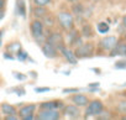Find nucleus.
Wrapping results in <instances>:
<instances>
[{"mask_svg": "<svg viewBox=\"0 0 126 120\" xmlns=\"http://www.w3.org/2000/svg\"><path fill=\"white\" fill-rule=\"evenodd\" d=\"M57 20L59 26L64 30V31H69L72 29H74V16L68 13V11H61L57 15Z\"/></svg>", "mask_w": 126, "mask_h": 120, "instance_id": "1", "label": "nucleus"}, {"mask_svg": "<svg viewBox=\"0 0 126 120\" xmlns=\"http://www.w3.org/2000/svg\"><path fill=\"white\" fill-rule=\"evenodd\" d=\"M74 54L77 58H89L94 54V45L90 42L82 43L80 46L76 47Z\"/></svg>", "mask_w": 126, "mask_h": 120, "instance_id": "2", "label": "nucleus"}, {"mask_svg": "<svg viewBox=\"0 0 126 120\" xmlns=\"http://www.w3.org/2000/svg\"><path fill=\"white\" fill-rule=\"evenodd\" d=\"M103 109H104V104L101 103V100H99V99L92 100V102L87 105V109H85V119H88L89 116H96Z\"/></svg>", "mask_w": 126, "mask_h": 120, "instance_id": "3", "label": "nucleus"}, {"mask_svg": "<svg viewBox=\"0 0 126 120\" xmlns=\"http://www.w3.org/2000/svg\"><path fill=\"white\" fill-rule=\"evenodd\" d=\"M37 119H40V120H58V119H61V114L58 110H54V109L41 110L40 114L37 115Z\"/></svg>", "mask_w": 126, "mask_h": 120, "instance_id": "4", "label": "nucleus"}, {"mask_svg": "<svg viewBox=\"0 0 126 120\" xmlns=\"http://www.w3.org/2000/svg\"><path fill=\"white\" fill-rule=\"evenodd\" d=\"M63 114H64L66 118H69V119H78V118H80L79 106H77L76 104L66 105L64 108H63Z\"/></svg>", "mask_w": 126, "mask_h": 120, "instance_id": "5", "label": "nucleus"}, {"mask_svg": "<svg viewBox=\"0 0 126 120\" xmlns=\"http://www.w3.org/2000/svg\"><path fill=\"white\" fill-rule=\"evenodd\" d=\"M58 51L62 53V56L64 57L66 59H67V62H69L71 65H77V62H78V58L76 57V54H74V52H72L66 45H62L59 48H58Z\"/></svg>", "mask_w": 126, "mask_h": 120, "instance_id": "6", "label": "nucleus"}, {"mask_svg": "<svg viewBox=\"0 0 126 120\" xmlns=\"http://www.w3.org/2000/svg\"><path fill=\"white\" fill-rule=\"evenodd\" d=\"M117 43V38L115 36H106L104 38L100 40L99 46L104 50V51H111Z\"/></svg>", "mask_w": 126, "mask_h": 120, "instance_id": "7", "label": "nucleus"}, {"mask_svg": "<svg viewBox=\"0 0 126 120\" xmlns=\"http://www.w3.org/2000/svg\"><path fill=\"white\" fill-rule=\"evenodd\" d=\"M41 50H42L43 54H45L47 58H56V57L58 56V50H57V47L53 46L52 43L47 42V41H46L45 43H42Z\"/></svg>", "mask_w": 126, "mask_h": 120, "instance_id": "8", "label": "nucleus"}, {"mask_svg": "<svg viewBox=\"0 0 126 120\" xmlns=\"http://www.w3.org/2000/svg\"><path fill=\"white\" fill-rule=\"evenodd\" d=\"M30 29H31V35H32L33 38H35V37H38V36H41V35H43V32H45V25H43V22L40 21V20H33V21L31 22Z\"/></svg>", "mask_w": 126, "mask_h": 120, "instance_id": "9", "label": "nucleus"}, {"mask_svg": "<svg viewBox=\"0 0 126 120\" xmlns=\"http://www.w3.org/2000/svg\"><path fill=\"white\" fill-rule=\"evenodd\" d=\"M64 108L63 105V102L61 100H51V102H45L40 105V109L41 110H47V109H54V110H58V109H62Z\"/></svg>", "mask_w": 126, "mask_h": 120, "instance_id": "10", "label": "nucleus"}, {"mask_svg": "<svg viewBox=\"0 0 126 120\" xmlns=\"http://www.w3.org/2000/svg\"><path fill=\"white\" fill-rule=\"evenodd\" d=\"M72 102H73V104H76L77 106H87L88 104H89V99H88V97L87 95H84V94H79V92H77L72 98Z\"/></svg>", "mask_w": 126, "mask_h": 120, "instance_id": "11", "label": "nucleus"}, {"mask_svg": "<svg viewBox=\"0 0 126 120\" xmlns=\"http://www.w3.org/2000/svg\"><path fill=\"white\" fill-rule=\"evenodd\" d=\"M46 41L49 42V43H52L53 46H56L57 50H58L62 45H64V43H63L62 35H61L59 32H53V34H51L49 36H47V40H46Z\"/></svg>", "mask_w": 126, "mask_h": 120, "instance_id": "12", "label": "nucleus"}, {"mask_svg": "<svg viewBox=\"0 0 126 120\" xmlns=\"http://www.w3.org/2000/svg\"><path fill=\"white\" fill-rule=\"evenodd\" d=\"M109 56L110 57H115V56H126V43H116V46L109 51Z\"/></svg>", "mask_w": 126, "mask_h": 120, "instance_id": "13", "label": "nucleus"}, {"mask_svg": "<svg viewBox=\"0 0 126 120\" xmlns=\"http://www.w3.org/2000/svg\"><path fill=\"white\" fill-rule=\"evenodd\" d=\"M36 110V105L35 104H29V105H24L20 108V110L17 111V115L22 119L24 116L29 115V114H33V111Z\"/></svg>", "mask_w": 126, "mask_h": 120, "instance_id": "14", "label": "nucleus"}, {"mask_svg": "<svg viewBox=\"0 0 126 120\" xmlns=\"http://www.w3.org/2000/svg\"><path fill=\"white\" fill-rule=\"evenodd\" d=\"M1 111H3V114H5V115H17V109H16L14 105L8 104V103L1 104Z\"/></svg>", "mask_w": 126, "mask_h": 120, "instance_id": "15", "label": "nucleus"}, {"mask_svg": "<svg viewBox=\"0 0 126 120\" xmlns=\"http://www.w3.org/2000/svg\"><path fill=\"white\" fill-rule=\"evenodd\" d=\"M47 14H48V10L46 9V6H36L33 9V16L37 19H42Z\"/></svg>", "mask_w": 126, "mask_h": 120, "instance_id": "16", "label": "nucleus"}, {"mask_svg": "<svg viewBox=\"0 0 126 120\" xmlns=\"http://www.w3.org/2000/svg\"><path fill=\"white\" fill-rule=\"evenodd\" d=\"M82 35L84 36V37H93L94 36V31H93V29H92V26L90 25H83V27H82Z\"/></svg>", "mask_w": 126, "mask_h": 120, "instance_id": "17", "label": "nucleus"}, {"mask_svg": "<svg viewBox=\"0 0 126 120\" xmlns=\"http://www.w3.org/2000/svg\"><path fill=\"white\" fill-rule=\"evenodd\" d=\"M42 22H43L45 26L51 27V26L54 25V17H53L51 14H47V15H45V16L42 17Z\"/></svg>", "mask_w": 126, "mask_h": 120, "instance_id": "18", "label": "nucleus"}, {"mask_svg": "<svg viewBox=\"0 0 126 120\" xmlns=\"http://www.w3.org/2000/svg\"><path fill=\"white\" fill-rule=\"evenodd\" d=\"M16 58L20 62H25V61L29 59V53L26 51H24L22 48H20L19 51H16Z\"/></svg>", "mask_w": 126, "mask_h": 120, "instance_id": "19", "label": "nucleus"}, {"mask_svg": "<svg viewBox=\"0 0 126 120\" xmlns=\"http://www.w3.org/2000/svg\"><path fill=\"white\" fill-rule=\"evenodd\" d=\"M79 35V32L77 31V30H74V29H72V30H69L68 31V35H67V43L71 46V43L76 40V37Z\"/></svg>", "mask_w": 126, "mask_h": 120, "instance_id": "20", "label": "nucleus"}, {"mask_svg": "<svg viewBox=\"0 0 126 120\" xmlns=\"http://www.w3.org/2000/svg\"><path fill=\"white\" fill-rule=\"evenodd\" d=\"M17 14L22 17H26V8H25V3L22 0L17 3Z\"/></svg>", "mask_w": 126, "mask_h": 120, "instance_id": "21", "label": "nucleus"}, {"mask_svg": "<svg viewBox=\"0 0 126 120\" xmlns=\"http://www.w3.org/2000/svg\"><path fill=\"white\" fill-rule=\"evenodd\" d=\"M96 29H98V31H99L100 34H106V32H109L110 26H109L106 22H99L98 26H96Z\"/></svg>", "mask_w": 126, "mask_h": 120, "instance_id": "22", "label": "nucleus"}, {"mask_svg": "<svg viewBox=\"0 0 126 120\" xmlns=\"http://www.w3.org/2000/svg\"><path fill=\"white\" fill-rule=\"evenodd\" d=\"M72 10H73V13H74L76 15H83V13H84V6H83V4H74V5L72 6Z\"/></svg>", "mask_w": 126, "mask_h": 120, "instance_id": "23", "label": "nucleus"}, {"mask_svg": "<svg viewBox=\"0 0 126 120\" xmlns=\"http://www.w3.org/2000/svg\"><path fill=\"white\" fill-rule=\"evenodd\" d=\"M117 110L121 114H126V100H121L117 103Z\"/></svg>", "mask_w": 126, "mask_h": 120, "instance_id": "24", "label": "nucleus"}, {"mask_svg": "<svg viewBox=\"0 0 126 120\" xmlns=\"http://www.w3.org/2000/svg\"><path fill=\"white\" fill-rule=\"evenodd\" d=\"M21 48V45L19 43V42H15V43H11L9 47H8V50L10 51V53H13V52H16V51H19Z\"/></svg>", "mask_w": 126, "mask_h": 120, "instance_id": "25", "label": "nucleus"}, {"mask_svg": "<svg viewBox=\"0 0 126 120\" xmlns=\"http://www.w3.org/2000/svg\"><path fill=\"white\" fill-rule=\"evenodd\" d=\"M114 68L115 69H126V61H117L115 65H114Z\"/></svg>", "mask_w": 126, "mask_h": 120, "instance_id": "26", "label": "nucleus"}, {"mask_svg": "<svg viewBox=\"0 0 126 120\" xmlns=\"http://www.w3.org/2000/svg\"><path fill=\"white\" fill-rule=\"evenodd\" d=\"M8 92H15L19 97H21V95H25L26 94V92H25V89H24V87H19V88H14V89H9Z\"/></svg>", "mask_w": 126, "mask_h": 120, "instance_id": "27", "label": "nucleus"}, {"mask_svg": "<svg viewBox=\"0 0 126 120\" xmlns=\"http://www.w3.org/2000/svg\"><path fill=\"white\" fill-rule=\"evenodd\" d=\"M51 3V0H33V4L36 6H47Z\"/></svg>", "mask_w": 126, "mask_h": 120, "instance_id": "28", "label": "nucleus"}, {"mask_svg": "<svg viewBox=\"0 0 126 120\" xmlns=\"http://www.w3.org/2000/svg\"><path fill=\"white\" fill-rule=\"evenodd\" d=\"M52 89L49 87H37L35 88V92L36 93H46V92H51Z\"/></svg>", "mask_w": 126, "mask_h": 120, "instance_id": "29", "label": "nucleus"}, {"mask_svg": "<svg viewBox=\"0 0 126 120\" xmlns=\"http://www.w3.org/2000/svg\"><path fill=\"white\" fill-rule=\"evenodd\" d=\"M96 118H98V119H109V118H110V114H109L108 111H104V109H103V110L96 115Z\"/></svg>", "mask_w": 126, "mask_h": 120, "instance_id": "30", "label": "nucleus"}, {"mask_svg": "<svg viewBox=\"0 0 126 120\" xmlns=\"http://www.w3.org/2000/svg\"><path fill=\"white\" fill-rule=\"evenodd\" d=\"M82 45V37L78 35L77 37H76V40L71 43V46H73V47H78V46H80Z\"/></svg>", "mask_w": 126, "mask_h": 120, "instance_id": "31", "label": "nucleus"}, {"mask_svg": "<svg viewBox=\"0 0 126 120\" xmlns=\"http://www.w3.org/2000/svg\"><path fill=\"white\" fill-rule=\"evenodd\" d=\"M14 77H15L16 79H19V81H25V79L27 78V76H25V74H22V73H19V72H14Z\"/></svg>", "mask_w": 126, "mask_h": 120, "instance_id": "32", "label": "nucleus"}, {"mask_svg": "<svg viewBox=\"0 0 126 120\" xmlns=\"http://www.w3.org/2000/svg\"><path fill=\"white\" fill-rule=\"evenodd\" d=\"M77 92H79L78 88H66V89H63V93L64 94H67V93H77Z\"/></svg>", "mask_w": 126, "mask_h": 120, "instance_id": "33", "label": "nucleus"}, {"mask_svg": "<svg viewBox=\"0 0 126 120\" xmlns=\"http://www.w3.org/2000/svg\"><path fill=\"white\" fill-rule=\"evenodd\" d=\"M19 118H20L19 115H6V116H5L6 120H17Z\"/></svg>", "mask_w": 126, "mask_h": 120, "instance_id": "34", "label": "nucleus"}, {"mask_svg": "<svg viewBox=\"0 0 126 120\" xmlns=\"http://www.w3.org/2000/svg\"><path fill=\"white\" fill-rule=\"evenodd\" d=\"M4 58H5V59H14L15 57H14V56H11L9 52H5V53H4Z\"/></svg>", "mask_w": 126, "mask_h": 120, "instance_id": "35", "label": "nucleus"}, {"mask_svg": "<svg viewBox=\"0 0 126 120\" xmlns=\"http://www.w3.org/2000/svg\"><path fill=\"white\" fill-rule=\"evenodd\" d=\"M99 86H100V83L99 82H95V83H90L88 86V88H99Z\"/></svg>", "mask_w": 126, "mask_h": 120, "instance_id": "36", "label": "nucleus"}, {"mask_svg": "<svg viewBox=\"0 0 126 120\" xmlns=\"http://www.w3.org/2000/svg\"><path fill=\"white\" fill-rule=\"evenodd\" d=\"M22 119H24V120H32V119H33V115H32V114H29V115L24 116Z\"/></svg>", "mask_w": 126, "mask_h": 120, "instance_id": "37", "label": "nucleus"}, {"mask_svg": "<svg viewBox=\"0 0 126 120\" xmlns=\"http://www.w3.org/2000/svg\"><path fill=\"white\" fill-rule=\"evenodd\" d=\"M5 8V0H0V10H4Z\"/></svg>", "mask_w": 126, "mask_h": 120, "instance_id": "38", "label": "nucleus"}, {"mask_svg": "<svg viewBox=\"0 0 126 120\" xmlns=\"http://www.w3.org/2000/svg\"><path fill=\"white\" fill-rule=\"evenodd\" d=\"M122 26L126 29V15H124V16H122Z\"/></svg>", "mask_w": 126, "mask_h": 120, "instance_id": "39", "label": "nucleus"}, {"mask_svg": "<svg viewBox=\"0 0 126 120\" xmlns=\"http://www.w3.org/2000/svg\"><path fill=\"white\" fill-rule=\"evenodd\" d=\"M3 34H4V31L1 30L0 31V46H1V36H3Z\"/></svg>", "mask_w": 126, "mask_h": 120, "instance_id": "40", "label": "nucleus"}, {"mask_svg": "<svg viewBox=\"0 0 126 120\" xmlns=\"http://www.w3.org/2000/svg\"><path fill=\"white\" fill-rule=\"evenodd\" d=\"M4 17V13H3V10H0V20H1Z\"/></svg>", "mask_w": 126, "mask_h": 120, "instance_id": "41", "label": "nucleus"}, {"mask_svg": "<svg viewBox=\"0 0 126 120\" xmlns=\"http://www.w3.org/2000/svg\"><path fill=\"white\" fill-rule=\"evenodd\" d=\"M67 1H69V3H76V1H78V0H67Z\"/></svg>", "mask_w": 126, "mask_h": 120, "instance_id": "42", "label": "nucleus"}, {"mask_svg": "<svg viewBox=\"0 0 126 120\" xmlns=\"http://www.w3.org/2000/svg\"><path fill=\"white\" fill-rule=\"evenodd\" d=\"M122 119H125V120H126V115H125V116H122Z\"/></svg>", "mask_w": 126, "mask_h": 120, "instance_id": "43", "label": "nucleus"}]
</instances>
